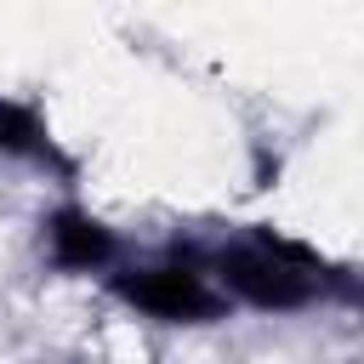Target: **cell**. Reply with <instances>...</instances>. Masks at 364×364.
I'll list each match as a JSON object with an SVG mask.
<instances>
[{
	"mask_svg": "<svg viewBox=\"0 0 364 364\" xmlns=\"http://www.w3.org/2000/svg\"><path fill=\"white\" fill-rule=\"evenodd\" d=\"M51 250H57V262H68V267H91V262L108 256V233H102L97 222L57 216V228H51Z\"/></svg>",
	"mask_w": 364,
	"mask_h": 364,
	"instance_id": "3",
	"label": "cell"
},
{
	"mask_svg": "<svg viewBox=\"0 0 364 364\" xmlns=\"http://www.w3.org/2000/svg\"><path fill=\"white\" fill-rule=\"evenodd\" d=\"M222 273L239 296L262 301V307H296L313 296V279L284 256V250H256V245H239L222 256Z\"/></svg>",
	"mask_w": 364,
	"mask_h": 364,
	"instance_id": "1",
	"label": "cell"
},
{
	"mask_svg": "<svg viewBox=\"0 0 364 364\" xmlns=\"http://www.w3.org/2000/svg\"><path fill=\"white\" fill-rule=\"evenodd\" d=\"M119 296L136 301V307H148V313H159V318H210L216 313V296L193 273H176V267L119 279Z\"/></svg>",
	"mask_w": 364,
	"mask_h": 364,
	"instance_id": "2",
	"label": "cell"
}]
</instances>
